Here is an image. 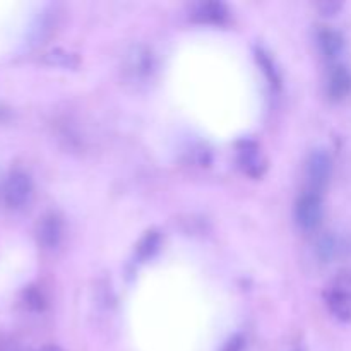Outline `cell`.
<instances>
[{
	"label": "cell",
	"mask_w": 351,
	"mask_h": 351,
	"mask_svg": "<svg viewBox=\"0 0 351 351\" xmlns=\"http://www.w3.org/2000/svg\"><path fill=\"white\" fill-rule=\"evenodd\" d=\"M329 314L339 322H351V271H339L324 291Z\"/></svg>",
	"instance_id": "1"
},
{
	"label": "cell",
	"mask_w": 351,
	"mask_h": 351,
	"mask_svg": "<svg viewBox=\"0 0 351 351\" xmlns=\"http://www.w3.org/2000/svg\"><path fill=\"white\" fill-rule=\"evenodd\" d=\"M33 199V182L29 175L14 170L7 175L2 185V201L9 209H24Z\"/></svg>",
	"instance_id": "2"
},
{
	"label": "cell",
	"mask_w": 351,
	"mask_h": 351,
	"mask_svg": "<svg viewBox=\"0 0 351 351\" xmlns=\"http://www.w3.org/2000/svg\"><path fill=\"white\" fill-rule=\"evenodd\" d=\"M322 215H324V206H322L321 194L307 191L298 197L295 204V219L300 228L315 230L321 225Z\"/></svg>",
	"instance_id": "3"
},
{
	"label": "cell",
	"mask_w": 351,
	"mask_h": 351,
	"mask_svg": "<svg viewBox=\"0 0 351 351\" xmlns=\"http://www.w3.org/2000/svg\"><path fill=\"white\" fill-rule=\"evenodd\" d=\"M332 173V161L331 156L324 149L312 151L308 156L307 165H305V177L308 182V191L321 194L322 189L328 185L329 178Z\"/></svg>",
	"instance_id": "4"
},
{
	"label": "cell",
	"mask_w": 351,
	"mask_h": 351,
	"mask_svg": "<svg viewBox=\"0 0 351 351\" xmlns=\"http://www.w3.org/2000/svg\"><path fill=\"white\" fill-rule=\"evenodd\" d=\"M64 239V223L55 213H47L36 225V240L45 250H55Z\"/></svg>",
	"instance_id": "5"
},
{
	"label": "cell",
	"mask_w": 351,
	"mask_h": 351,
	"mask_svg": "<svg viewBox=\"0 0 351 351\" xmlns=\"http://www.w3.org/2000/svg\"><path fill=\"white\" fill-rule=\"evenodd\" d=\"M239 165L243 170V173H247L252 178L263 177L264 171H266V158L261 153L259 146L256 143H242L239 147Z\"/></svg>",
	"instance_id": "6"
},
{
	"label": "cell",
	"mask_w": 351,
	"mask_h": 351,
	"mask_svg": "<svg viewBox=\"0 0 351 351\" xmlns=\"http://www.w3.org/2000/svg\"><path fill=\"white\" fill-rule=\"evenodd\" d=\"M230 17V10L221 2H201L192 9V19L201 24H225Z\"/></svg>",
	"instance_id": "7"
},
{
	"label": "cell",
	"mask_w": 351,
	"mask_h": 351,
	"mask_svg": "<svg viewBox=\"0 0 351 351\" xmlns=\"http://www.w3.org/2000/svg\"><path fill=\"white\" fill-rule=\"evenodd\" d=\"M328 93L332 99H345L351 93V71L346 65H335L329 72Z\"/></svg>",
	"instance_id": "8"
},
{
	"label": "cell",
	"mask_w": 351,
	"mask_h": 351,
	"mask_svg": "<svg viewBox=\"0 0 351 351\" xmlns=\"http://www.w3.org/2000/svg\"><path fill=\"white\" fill-rule=\"evenodd\" d=\"M317 43L321 48L322 55L329 60H335L345 50V40H343L341 34L335 29H321L317 33Z\"/></svg>",
	"instance_id": "9"
},
{
	"label": "cell",
	"mask_w": 351,
	"mask_h": 351,
	"mask_svg": "<svg viewBox=\"0 0 351 351\" xmlns=\"http://www.w3.org/2000/svg\"><path fill=\"white\" fill-rule=\"evenodd\" d=\"M153 57H151V53L147 50H141V48H136L134 50V53L130 55V71L134 72V74H139V75H146L147 72L151 71V67H153Z\"/></svg>",
	"instance_id": "10"
},
{
	"label": "cell",
	"mask_w": 351,
	"mask_h": 351,
	"mask_svg": "<svg viewBox=\"0 0 351 351\" xmlns=\"http://www.w3.org/2000/svg\"><path fill=\"white\" fill-rule=\"evenodd\" d=\"M156 245H158V235H154V233H147L146 239H144L139 245L141 256H144V257L149 256L151 250H154V247Z\"/></svg>",
	"instance_id": "11"
},
{
	"label": "cell",
	"mask_w": 351,
	"mask_h": 351,
	"mask_svg": "<svg viewBox=\"0 0 351 351\" xmlns=\"http://www.w3.org/2000/svg\"><path fill=\"white\" fill-rule=\"evenodd\" d=\"M51 60V64H60V65H65V67H71V65H75V60L72 55L69 53H60V51H51L50 57H48Z\"/></svg>",
	"instance_id": "12"
},
{
	"label": "cell",
	"mask_w": 351,
	"mask_h": 351,
	"mask_svg": "<svg viewBox=\"0 0 351 351\" xmlns=\"http://www.w3.org/2000/svg\"><path fill=\"white\" fill-rule=\"evenodd\" d=\"M243 348V339L240 338V336H237V338L230 339L228 345L225 346V350L223 351H242Z\"/></svg>",
	"instance_id": "13"
},
{
	"label": "cell",
	"mask_w": 351,
	"mask_h": 351,
	"mask_svg": "<svg viewBox=\"0 0 351 351\" xmlns=\"http://www.w3.org/2000/svg\"><path fill=\"white\" fill-rule=\"evenodd\" d=\"M40 351H64V350L58 348V346H55V345H48V346H43Z\"/></svg>",
	"instance_id": "14"
}]
</instances>
